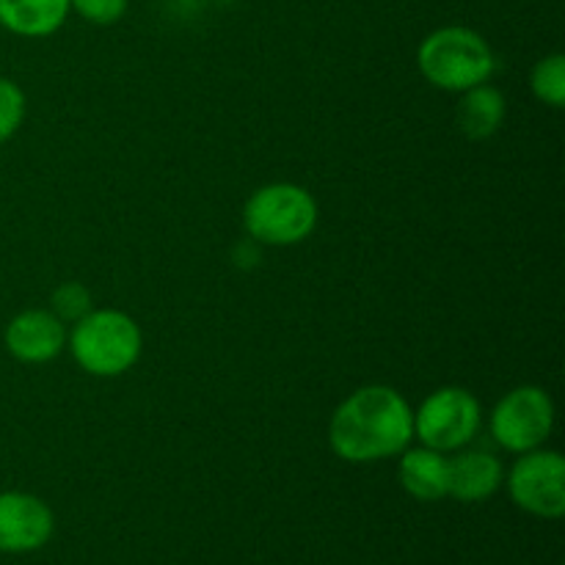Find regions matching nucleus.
I'll return each mask as SVG.
<instances>
[{
  "label": "nucleus",
  "mask_w": 565,
  "mask_h": 565,
  "mask_svg": "<svg viewBox=\"0 0 565 565\" xmlns=\"http://www.w3.org/2000/svg\"><path fill=\"white\" fill-rule=\"evenodd\" d=\"M397 478L406 494L419 502H439L447 497V456L430 447H412L401 452Z\"/></svg>",
  "instance_id": "nucleus-11"
},
{
  "label": "nucleus",
  "mask_w": 565,
  "mask_h": 565,
  "mask_svg": "<svg viewBox=\"0 0 565 565\" xmlns=\"http://www.w3.org/2000/svg\"><path fill=\"white\" fill-rule=\"evenodd\" d=\"M55 527L47 502L25 491L0 494V552L25 555L42 550Z\"/></svg>",
  "instance_id": "nucleus-8"
},
{
  "label": "nucleus",
  "mask_w": 565,
  "mask_h": 565,
  "mask_svg": "<svg viewBox=\"0 0 565 565\" xmlns=\"http://www.w3.org/2000/svg\"><path fill=\"white\" fill-rule=\"evenodd\" d=\"M248 237L268 246H292L307 241L318 226V202L292 182H270L248 196L243 207Z\"/></svg>",
  "instance_id": "nucleus-4"
},
{
  "label": "nucleus",
  "mask_w": 565,
  "mask_h": 565,
  "mask_svg": "<svg viewBox=\"0 0 565 565\" xmlns=\"http://www.w3.org/2000/svg\"><path fill=\"white\" fill-rule=\"evenodd\" d=\"M505 119V97L500 88L480 83V86L461 92V99L456 105V125L472 141L491 138L502 127Z\"/></svg>",
  "instance_id": "nucleus-13"
},
{
  "label": "nucleus",
  "mask_w": 565,
  "mask_h": 565,
  "mask_svg": "<svg viewBox=\"0 0 565 565\" xmlns=\"http://www.w3.org/2000/svg\"><path fill=\"white\" fill-rule=\"evenodd\" d=\"M555 428V403L541 386H516L491 412V436L508 452L539 450Z\"/></svg>",
  "instance_id": "nucleus-6"
},
{
  "label": "nucleus",
  "mask_w": 565,
  "mask_h": 565,
  "mask_svg": "<svg viewBox=\"0 0 565 565\" xmlns=\"http://www.w3.org/2000/svg\"><path fill=\"white\" fill-rule=\"evenodd\" d=\"M511 500L539 519H561L565 513V461L555 450L522 452L508 478Z\"/></svg>",
  "instance_id": "nucleus-7"
},
{
  "label": "nucleus",
  "mask_w": 565,
  "mask_h": 565,
  "mask_svg": "<svg viewBox=\"0 0 565 565\" xmlns=\"http://www.w3.org/2000/svg\"><path fill=\"white\" fill-rule=\"evenodd\" d=\"M505 472L500 458L486 450L458 452L447 458V497L458 502H483L500 491Z\"/></svg>",
  "instance_id": "nucleus-10"
},
{
  "label": "nucleus",
  "mask_w": 565,
  "mask_h": 565,
  "mask_svg": "<svg viewBox=\"0 0 565 565\" xmlns=\"http://www.w3.org/2000/svg\"><path fill=\"white\" fill-rule=\"evenodd\" d=\"M25 119V94L9 77H0V143L9 141Z\"/></svg>",
  "instance_id": "nucleus-15"
},
{
  "label": "nucleus",
  "mask_w": 565,
  "mask_h": 565,
  "mask_svg": "<svg viewBox=\"0 0 565 565\" xmlns=\"http://www.w3.org/2000/svg\"><path fill=\"white\" fill-rule=\"evenodd\" d=\"M70 9L92 25H114L125 17L127 0H70Z\"/></svg>",
  "instance_id": "nucleus-17"
},
{
  "label": "nucleus",
  "mask_w": 565,
  "mask_h": 565,
  "mask_svg": "<svg viewBox=\"0 0 565 565\" xmlns=\"http://www.w3.org/2000/svg\"><path fill=\"white\" fill-rule=\"evenodd\" d=\"M70 0H0V25L17 36H50L64 25Z\"/></svg>",
  "instance_id": "nucleus-12"
},
{
  "label": "nucleus",
  "mask_w": 565,
  "mask_h": 565,
  "mask_svg": "<svg viewBox=\"0 0 565 565\" xmlns=\"http://www.w3.org/2000/svg\"><path fill=\"white\" fill-rule=\"evenodd\" d=\"M417 64L425 81L458 94L489 83L497 70L489 42L478 31L463 25H447L428 33L417 50Z\"/></svg>",
  "instance_id": "nucleus-2"
},
{
  "label": "nucleus",
  "mask_w": 565,
  "mask_h": 565,
  "mask_svg": "<svg viewBox=\"0 0 565 565\" xmlns=\"http://www.w3.org/2000/svg\"><path fill=\"white\" fill-rule=\"evenodd\" d=\"M530 86L533 94L544 105L552 108H563L565 105V58L561 53H552L546 58H541L533 66V75H530Z\"/></svg>",
  "instance_id": "nucleus-14"
},
{
  "label": "nucleus",
  "mask_w": 565,
  "mask_h": 565,
  "mask_svg": "<svg viewBox=\"0 0 565 565\" xmlns=\"http://www.w3.org/2000/svg\"><path fill=\"white\" fill-rule=\"evenodd\" d=\"M92 312V292L77 281H66L53 292V315L61 323H77Z\"/></svg>",
  "instance_id": "nucleus-16"
},
{
  "label": "nucleus",
  "mask_w": 565,
  "mask_h": 565,
  "mask_svg": "<svg viewBox=\"0 0 565 565\" xmlns=\"http://www.w3.org/2000/svg\"><path fill=\"white\" fill-rule=\"evenodd\" d=\"M6 348L25 364H42L64 351L66 329L53 309H25L6 326Z\"/></svg>",
  "instance_id": "nucleus-9"
},
{
  "label": "nucleus",
  "mask_w": 565,
  "mask_h": 565,
  "mask_svg": "<svg viewBox=\"0 0 565 565\" xmlns=\"http://www.w3.org/2000/svg\"><path fill=\"white\" fill-rule=\"evenodd\" d=\"M480 423L483 408L478 397L461 386H445L414 412V436L436 452H456L478 436Z\"/></svg>",
  "instance_id": "nucleus-5"
},
{
  "label": "nucleus",
  "mask_w": 565,
  "mask_h": 565,
  "mask_svg": "<svg viewBox=\"0 0 565 565\" xmlns=\"http://www.w3.org/2000/svg\"><path fill=\"white\" fill-rule=\"evenodd\" d=\"M72 326H75L70 334L72 356L86 373L114 379L127 373L141 356V329L130 315L119 309H92L86 318Z\"/></svg>",
  "instance_id": "nucleus-3"
},
{
  "label": "nucleus",
  "mask_w": 565,
  "mask_h": 565,
  "mask_svg": "<svg viewBox=\"0 0 565 565\" xmlns=\"http://www.w3.org/2000/svg\"><path fill=\"white\" fill-rule=\"evenodd\" d=\"M412 439L414 412L392 386H362L331 414L329 445L348 463H373L401 456Z\"/></svg>",
  "instance_id": "nucleus-1"
}]
</instances>
